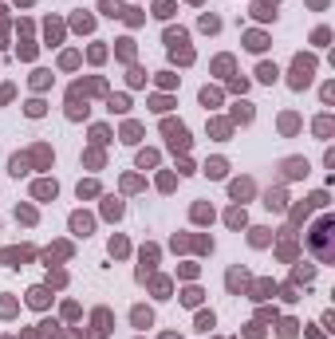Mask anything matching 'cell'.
Returning <instances> with one entry per match:
<instances>
[{"mask_svg": "<svg viewBox=\"0 0 335 339\" xmlns=\"http://www.w3.org/2000/svg\"><path fill=\"white\" fill-rule=\"evenodd\" d=\"M252 245H268V229H252Z\"/></svg>", "mask_w": 335, "mask_h": 339, "instance_id": "43", "label": "cell"}, {"mask_svg": "<svg viewBox=\"0 0 335 339\" xmlns=\"http://www.w3.org/2000/svg\"><path fill=\"white\" fill-rule=\"evenodd\" d=\"M103 12H107V16H122V8H118V0H103Z\"/></svg>", "mask_w": 335, "mask_h": 339, "instance_id": "40", "label": "cell"}, {"mask_svg": "<svg viewBox=\"0 0 335 339\" xmlns=\"http://www.w3.org/2000/svg\"><path fill=\"white\" fill-rule=\"evenodd\" d=\"M126 107H130V103H126V95H114V99H111V111H118V114H122Z\"/></svg>", "mask_w": 335, "mask_h": 339, "instance_id": "39", "label": "cell"}, {"mask_svg": "<svg viewBox=\"0 0 335 339\" xmlns=\"http://www.w3.org/2000/svg\"><path fill=\"white\" fill-rule=\"evenodd\" d=\"M197 328L209 332V328H213V312H201V316H197Z\"/></svg>", "mask_w": 335, "mask_h": 339, "instance_id": "38", "label": "cell"}, {"mask_svg": "<svg viewBox=\"0 0 335 339\" xmlns=\"http://www.w3.org/2000/svg\"><path fill=\"white\" fill-rule=\"evenodd\" d=\"M193 221H213V209L209 205H193Z\"/></svg>", "mask_w": 335, "mask_h": 339, "instance_id": "30", "label": "cell"}, {"mask_svg": "<svg viewBox=\"0 0 335 339\" xmlns=\"http://www.w3.org/2000/svg\"><path fill=\"white\" fill-rule=\"evenodd\" d=\"M28 304H32V308H48V304H52V292H48V288H32V292H28Z\"/></svg>", "mask_w": 335, "mask_h": 339, "instance_id": "9", "label": "cell"}, {"mask_svg": "<svg viewBox=\"0 0 335 339\" xmlns=\"http://www.w3.org/2000/svg\"><path fill=\"white\" fill-rule=\"evenodd\" d=\"M233 118L237 122H252V103H237L233 107Z\"/></svg>", "mask_w": 335, "mask_h": 339, "instance_id": "15", "label": "cell"}, {"mask_svg": "<svg viewBox=\"0 0 335 339\" xmlns=\"http://www.w3.org/2000/svg\"><path fill=\"white\" fill-rule=\"evenodd\" d=\"M201 28H205V32H217V28H221V20H217V16H209V12H205V16H201Z\"/></svg>", "mask_w": 335, "mask_h": 339, "instance_id": "33", "label": "cell"}, {"mask_svg": "<svg viewBox=\"0 0 335 339\" xmlns=\"http://www.w3.org/2000/svg\"><path fill=\"white\" fill-rule=\"evenodd\" d=\"M225 158H209V162H205V173H209V177H225Z\"/></svg>", "mask_w": 335, "mask_h": 339, "instance_id": "14", "label": "cell"}, {"mask_svg": "<svg viewBox=\"0 0 335 339\" xmlns=\"http://www.w3.org/2000/svg\"><path fill=\"white\" fill-rule=\"evenodd\" d=\"M252 189H256V185H252L249 177H241V181H233V185H229V193H233L237 201H245V197H252Z\"/></svg>", "mask_w": 335, "mask_h": 339, "instance_id": "7", "label": "cell"}, {"mask_svg": "<svg viewBox=\"0 0 335 339\" xmlns=\"http://www.w3.org/2000/svg\"><path fill=\"white\" fill-rule=\"evenodd\" d=\"M225 221H229L233 229H241V225H245V209H229V217H225Z\"/></svg>", "mask_w": 335, "mask_h": 339, "instance_id": "31", "label": "cell"}, {"mask_svg": "<svg viewBox=\"0 0 335 339\" xmlns=\"http://www.w3.org/2000/svg\"><path fill=\"white\" fill-rule=\"evenodd\" d=\"M245 284H249V272H237V268L229 272V288H233V292H237V288H245Z\"/></svg>", "mask_w": 335, "mask_h": 339, "instance_id": "21", "label": "cell"}, {"mask_svg": "<svg viewBox=\"0 0 335 339\" xmlns=\"http://www.w3.org/2000/svg\"><path fill=\"white\" fill-rule=\"evenodd\" d=\"M162 134L169 138V146H173V150H189V130H185L181 122L166 118V122H162Z\"/></svg>", "mask_w": 335, "mask_h": 339, "instance_id": "3", "label": "cell"}, {"mask_svg": "<svg viewBox=\"0 0 335 339\" xmlns=\"http://www.w3.org/2000/svg\"><path fill=\"white\" fill-rule=\"evenodd\" d=\"M28 114H32V118H40V114H44V103H40V99H32V103H28Z\"/></svg>", "mask_w": 335, "mask_h": 339, "instance_id": "45", "label": "cell"}, {"mask_svg": "<svg viewBox=\"0 0 335 339\" xmlns=\"http://www.w3.org/2000/svg\"><path fill=\"white\" fill-rule=\"evenodd\" d=\"M32 193H36L40 201H52V197L59 193V185H56V181H48V177H44V181H36V185H32Z\"/></svg>", "mask_w": 335, "mask_h": 339, "instance_id": "6", "label": "cell"}, {"mask_svg": "<svg viewBox=\"0 0 335 339\" xmlns=\"http://www.w3.org/2000/svg\"><path fill=\"white\" fill-rule=\"evenodd\" d=\"M154 16H162V20L173 16V0H158V4H154Z\"/></svg>", "mask_w": 335, "mask_h": 339, "instance_id": "25", "label": "cell"}, {"mask_svg": "<svg viewBox=\"0 0 335 339\" xmlns=\"http://www.w3.org/2000/svg\"><path fill=\"white\" fill-rule=\"evenodd\" d=\"M201 103H205V107H217V103H221V91L205 87V91H201Z\"/></svg>", "mask_w": 335, "mask_h": 339, "instance_id": "23", "label": "cell"}, {"mask_svg": "<svg viewBox=\"0 0 335 339\" xmlns=\"http://www.w3.org/2000/svg\"><path fill=\"white\" fill-rule=\"evenodd\" d=\"M59 36H63V28H59V24H52V20H48V40H52V44H56Z\"/></svg>", "mask_w": 335, "mask_h": 339, "instance_id": "44", "label": "cell"}, {"mask_svg": "<svg viewBox=\"0 0 335 339\" xmlns=\"http://www.w3.org/2000/svg\"><path fill=\"white\" fill-rule=\"evenodd\" d=\"M130 320H134V328H150V324H154L150 308H134V312H130Z\"/></svg>", "mask_w": 335, "mask_h": 339, "instance_id": "11", "label": "cell"}, {"mask_svg": "<svg viewBox=\"0 0 335 339\" xmlns=\"http://www.w3.org/2000/svg\"><path fill=\"white\" fill-rule=\"evenodd\" d=\"M264 4H276V0H264Z\"/></svg>", "mask_w": 335, "mask_h": 339, "instance_id": "49", "label": "cell"}, {"mask_svg": "<svg viewBox=\"0 0 335 339\" xmlns=\"http://www.w3.org/2000/svg\"><path fill=\"white\" fill-rule=\"evenodd\" d=\"M264 205H268V209H284L288 201H284V193H280V189H268V197H264Z\"/></svg>", "mask_w": 335, "mask_h": 339, "instance_id": "20", "label": "cell"}, {"mask_svg": "<svg viewBox=\"0 0 335 339\" xmlns=\"http://www.w3.org/2000/svg\"><path fill=\"white\" fill-rule=\"evenodd\" d=\"M312 40H316V44H320V48H324V44H328V40H332V32H328V28H316V36H312Z\"/></svg>", "mask_w": 335, "mask_h": 339, "instance_id": "41", "label": "cell"}, {"mask_svg": "<svg viewBox=\"0 0 335 339\" xmlns=\"http://www.w3.org/2000/svg\"><path fill=\"white\" fill-rule=\"evenodd\" d=\"M126 249H130V245H126L122 237H114V241H111V256H126Z\"/></svg>", "mask_w": 335, "mask_h": 339, "instance_id": "32", "label": "cell"}, {"mask_svg": "<svg viewBox=\"0 0 335 339\" xmlns=\"http://www.w3.org/2000/svg\"><path fill=\"white\" fill-rule=\"evenodd\" d=\"M154 162H158V154H154V150H142V154H138V166H142V170L154 166Z\"/></svg>", "mask_w": 335, "mask_h": 339, "instance_id": "35", "label": "cell"}, {"mask_svg": "<svg viewBox=\"0 0 335 339\" xmlns=\"http://www.w3.org/2000/svg\"><path fill=\"white\" fill-rule=\"evenodd\" d=\"M166 44H169V48H177V44H189V36H185L181 28H169V32H166Z\"/></svg>", "mask_w": 335, "mask_h": 339, "instance_id": "18", "label": "cell"}, {"mask_svg": "<svg viewBox=\"0 0 335 339\" xmlns=\"http://www.w3.org/2000/svg\"><path fill=\"white\" fill-rule=\"evenodd\" d=\"M245 48H249V52H264V48H268L264 32H249V36H245Z\"/></svg>", "mask_w": 335, "mask_h": 339, "instance_id": "10", "label": "cell"}, {"mask_svg": "<svg viewBox=\"0 0 335 339\" xmlns=\"http://www.w3.org/2000/svg\"><path fill=\"white\" fill-rule=\"evenodd\" d=\"M138 138H142V126L138 122H126L122 126V142H138Z\"/></svg>", "mask_w": 335, "mask_h": 339, "instance_id": "17", "label": "cell"}, {"mask_svg": "<svg viewBox=\"0 0 335 339\" xmlns=\"http://www.w3.org/2000/svg\"><path fill=\"white\" fill-rule=\"evenodd\" d=\"M252 292H256L252 300H268V292H272V284H268V280H260V284H256V288H252Z\"/></svg>", "mask_w": 335, "mask_h": 339, "instance_id": "37", "label": "cell"}, {"mask_svg": "<svg viewBox=\"0 0 335 339\" xmlns=\"http://www.w3.org/2000/svg\"><path fill=\"white\" fill-rule=\"evenodd\" d=\"M99 193V181H79V197H95Z\"/></svg>", "mask_w": 335, "mask_h": 339, "instance_id": "29", "label": "cell"}, {"mask_svg": "<svg viewBox=\"0 0 335 339\" xmlns=\"http://www.w3.org/2000/svg\"><path fill=\"white\" fill-rule=\"evenodd\" d=\"M91 229H95V221H91L87 213H71V233H75V237H87Z\"/></svg>", "mask_w": 335, "mask_h": 339, "instance_id": "5", "label": "cell"}, {"mask_svg": "<svg viewBox=\"0 0 335 339\" xmlns=\"http://www.w3.org/2000/svg\"><path fill=\"white\" fill-rule=\"evenodd\" d=\"M91 24H95V20H91V16H83V12L71 20V28H75V32H91Z\"/></svg>", "mask_w": 335, "mask_h": 339, "instance_id": "22", "label": "cell"}, {"mask_svg": "<svg viewBox=\"0 0 335 339\" xmlns=\"http://www.w3.org/2000/svg\"><path fill=\"white\" fill-rule=\"evenodd\" d=\"M276 63H260V67H256V79H260V83H276Z\"/></svg>", "mask_w": 335, "mask_h": 339, "instance_id": "12", "label": "cell"}, {"mask_svg": "<svg viewBox=\"0 0 335 339\" xmlns=\"http://www.w3.org/2000/svg\"><path fill=\"white\" fill-rule=\"evenodd\" d=\"M91 138H95V142H107V138H111V130H107V126H95V130H91Z\"/></svg>", "mask_w": 335, "mask_h": 339, "instance_id": "42", "label": "cell"}, {"mask_svg": "<svg viewBox=\"0 0 335 339\" xmlns=\"http://www.w3.org/2000/svg\"><path fill=\"white\" fill-rule=\"evenodd\" d=\"M12 312H16V304L12 300H0V316H12Z\"/></svg>", "mask_w": 335, "mask_h": 339, "instance_id": "47", "label": "cell"}, {"mask_svg": "<svg viewBox=\"0 0 335 339\" xmlns=\"http://www.w3.org/2000/svg\"><path fill=\"white\" fill-rule=\"evenodd\" d=\"M16 217H20V221H28V225H32V221H36V209H32V205H20V209H16Z\"/></svg>", "mask_w": 335, "mask_h": 339, "instance_id": "34", "label": "cell"}, {"mask_svg": "<svg viewBox=\"0 0 335 339\" xmlns=\"http://www.w3.org/2000/svg\"><path fill=\"white\" fill-rule=\"evenodd\" d=\"M229 67H233V59H229V56H221V59H217V63H213V71H221V75H225V71H229Z\"/></svg>", "mask_w": 335, "mask_h": 339, "instance_id": "46", "label": "cell"}, {"mask_svg": "<svg viewBox=\"0 0 335 339\" xmlns=\"http://www.w3.org/2000/svg\"><path fill=\"white\" fill-rule=\"evenodd\" d=\"M181 304H189V308L201 304V288H185V292H181Z\"/></svg>", "mask_w": 335, "mask_h": 339, "instance_id": "24", "label": "cell"}, {"mask_svg": "<svg viewBox=\"0 0 335 339\" xmlns=\"http://www.w3.org/2000/svg\"><path fill=\"white\" fill-rule=\"evenodd\" d=\"M332 233H335V221H332V217H324L320 225L312 229V237H308L320 260H332V256H335V249H332Z\"/></svg>", "mask_w": 335, "mask_h": 339, "instance_id": "1", "label": "cell"}, {"mask_svg": "<svg viewBox=\"0 0 335 339\" xmlns=\"http://www.w3.org/2000/svg\"><path fill=\"white\" fill-rule=\"evenodd\" d=\"M154 260H158V249L150 245V249H142V268H138V280H146V272L154 268Z\"/></svg>", "mask_w": 335, "mask_h": 339, "instance_id": "8", "label": "cell"}, {"mask_svg": "<svg viewBox=\"0 0 335 339\" xmlns=\"http://www.w3.org/2000/svg\"><path fill=\"white\" fill-rule=\"evenodd\" d=\"M162 339H177V336H173V332H169V336H162Z\"/></svg>", "mask_w": 335, "mask_h": 339, "instance_id": "48", "label": "cell"}, {"mask_svg": "<svg viewBox=\"0 0 335 339\" xmlns=\"http://www.w3.org/2000/svg\"><path fill=\"white\" fill-rule=\"evenodd\" d=\"M8 170H12L16 177H20V173H28V154H16V158L8 162Z\"/></svg>", "mask_w": 335, "mask_h": 339, "instance_id": "19", "label": "cell"}, {"mask_svg": "<svg viewBox=\"0 0 335 339\" xmlns=\"http://www.w3.org/2000/svg\"><path fill=\"white\" fill-rule=\"evenodd\" d=\"M24 260H32V249H4L0 253V264H8V268H20Z\"/></svg>", "mask_w": 335, "mask_h": 339, "instance_id": "4", "label": "cell"}, {"mask_svg": "<svg viewBox=\"0 0 335 339\" xmlns=\"http://www.w3.org/2000/svg\"><path fill=\"white\" fill-rule=\"evenodd\" d=\"M296 328H300L296 320H284V324H280V339H296Z\"/></svg>", "mask_w": 335, "mask_h": 339, "instance_id": "26", "label": "cell"}, {"mask_svg": "<svg viewBox=\"0 0 335 339\" xmlns=\"http://www.w3.org/2000/svg\"><path fill=\"white\" fill-rule=\"evenodd\" d=\"M103 213H107V217H122V201H118V197H107V201H103Z\"/></svg>", "mask_w": 335, "mask_h": 339, "instance_id": "16", "label": "cell"}, {"mask_svg": "<svg viewBox=\"0 0 335 339\" xmlns=\"http://www.w3.org/2000/svg\"><path fill=\"white\" fill-rule=\"evenodd\" d=\"M48 83H52V71H36V75H32V87H40V91H44Z\"/></svg>", "mask_w": 335, "mask_h": 339, "instance_id": "27", "label": "cell"}, {"mask_svg": "<svg viewBox=\"0 0 335 339\" xmlns=\"http://www.w3.org/2000/svg\"><path fill=\"white\" fill-rule=\"evenodd\" d=\"M118 56H122V59L134 56V40H118Z\"/></svg>", "mask_w": 335, "mask_h": 339, "instance_id": "36", "label": "cell"}, {"mask_svg": "<svg viewBox=\"0 0 335 339\" xmlns=\"http://www.w3.org/2000/svg\"><path fill=\"white\" fill-rule=\"evenodd\" d=\"M304 170H308V162H300V158H288V162H284V177H300Z\"/></svg>", "mask_w": 335, "mask_h": 339, "instance_id": "13", "label": "cell"}, {"mask_svg": "<svg viewBox=\"0 0 335 339\" xmlns=\"http://www.w3.org/2000/svg\"><path fill=\"white\" fill-rule=\"evenodd\" d=\"M312 75H316V59L312 56H296V63H292V87L304 91V87L312 83Z\"/></svg>", "mask_w": 335, "mask_h": 339, "instance_id": "2", "label": "cell"}, {"mask_svg": "<svg viewBox=\"0 0 335 339\" xmlns=\"http://www.w3.org/2000/svg\"><path fill=\"white\" fill-rule=\"evenodd\" d=\"M316 134H320V138H328V134H332V118H328V114H324V118H316Z\"/></svg>", "mask_w": 335, "mask_h": 339, "instance_id": "28", "label": "cell"}]
</instances>
